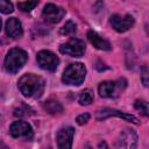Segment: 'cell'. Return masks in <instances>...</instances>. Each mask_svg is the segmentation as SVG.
Here are the masks:
<instances>
[{
	"instance_id": "obj_1",
	"label": "cell",
	"mask_w": 149,
	"mask_h": 149,
	"mask_svg": "<svg viewBox=\"0 0 149 149\" xmlns=\"http://www.w3.org/2000/svg\"><path fill=\"white\" fill-rule=\"evenodd\" d=\"M19 88L24 97L29 98H38L42 95L44 91V80L42 77L34 73L23 74L17 81Z\"/></svg>"
},
{
	"instance_id": "obj_2",
	"label": "cell",
	"mask_w": 149,
	"mask_h": 149,
	"mask_svg": "<svg viewBox=\"0 0 149 149\" xmlns=\"http://www.w3.org/2000/svg\"><path fill=\"white\" fill-rule=\"evenodd\" d=\"M28 55L23 49L13 48L5 57V69L10 73H16L27 62Z\"/></svg>"
},
{
	"instance_id": "obj_3",
	"label": "cell",
	"mask_w": 149,
	"mask_h": 149,
	"mask_svg": "<svg viewBox=\"0 0 149 149\" xmlns=\"http://www.w3.org/2000/svg\"><path fill=\"white\" fill-rule=\"evenodd\" d=\"M86 76V68L81 63H72L64 70L62 80L66 85H80Z\"/></svg>"
},
{
	"instance_id": "obj_4",
	"label": "cell",
	"mask_w": 149,
	"mask_h": 149,
	"mask_svg": "<svg viewBox=\"0 0 149 149\" xmlns=\"http://www.w3.org/2000/svg\"><path fill=\"white\" fill-rule=\"evenodd\" d=\"M126 86H127V80L121 78L113 81L100 83L98 91H99V94L104 98H116L126 88Z\"/></svg>"
},
{
	"instance_id": "obj_5",
	"label": "cell",
	"mask_w": 149,
	"mask_h": 149,
	"mask_svg": "<svg viewBox=\"0 0 149 149\" xmlns=\"http://www.w3.org/2000/svg\"><path fill=\"white\" fill-rule=\"evenodd\" d=\"M137 135L133 129L126 128L122 130L115 142L114 149H136Z\"/></svg>"
},
{
	"instance_id": "obj_6",
	"label": "cell",
	"mask_w": 149,
	"mask_h": 149,
	"mask_svg": "<svg viewBox=\"0 0 149 149\" xmlns=\"http://www.w3.org/2000/svg\"><path fill=\"white\" fill-rule=\"evenodd\" d=\"M59 51L62 54L69 55L71 57H80L85 52V43L81 40H79V38L72 37L68 42L61 44Z\"/></svg>"
},
{
	"instance_id": "obj_7",
	"label": "cell",
	"mask_w": 149,
	"mask_h": 149,
	"mask_svg": "<svg viewBox=\"0 0 149 149\" xmlns=\"http://www.w3.org/2000/svg\"><path fill=\"white\" fill-rule=\"evenodd\" d=\"M36 61L40 68L47 71H55L59 63L58 57L49 50H41L36 56Z\"/></svg>"
},
{
	"instance_id": "obj_8",
	"label": "cell",
	"mask_w": 149,
	"mask_h": 149,
	"mask_svg": "<svg viewBox=\"0 0 149 149\" xmlns=\"http://www.w3.org/2000/svg\"><path fill=\"white\" fill-rule=\"evenodd\" d=\"M9 134L15 139L24 140H30L34 135L31 126L24 121H14L9 127Z\"/></svg>"
},
{
	"instance_id": "obj_9",
	"label": "cell",
	"mask_w": 149,
	"mask_h": 149,
	"mask_svg": "<svg viewBox=\"0 0 149 149\" xmlns=\"http://www.w3.org/2000/svg\"><path fill=\"white\" fill-rule=\"evenodd\" d=\"M109 22L112 24V27L119 31V33H125L127 30H129L133 26H134V17L129 14H125V15H120V14H114L111 16Z\"/></svg>"
},
{
	"instance_id": "obj_10",
	"label": "cell",
	"mask_w": 149,
	"mask_h": 149,
	"mask_svg": "<svg viewBox=\"0 0 149 149\" xmlns=\"http://www.w3.org/2000/svg\"><path fill=\"white\" fill-rule=\"evenodd\" d=\"M65 15V10L59 7V6H56L54 3H47L44 6V9L42 12V16L45 21L50 22V23H57L59 22L63 16Z\"/></svg>"
},
{
	"instance_id": "obj_11",
	"label": "cell",
	"mask_w": 149,
	"mask_h": 149,
	"mask_svg": "<svg viewBox=\"0 0 149 149\" xmlns=\"http://www.w3.org/2000/svg\"><path fill=\"white\" fill-rule=\"evenodd\" d=\"M74 129L72 127H65L58 130L57 133V147L58 149H72Z\"/></svg>"
},
{
	"instance_id": "obj_12",
	"label": "cell",
	"mask_w": 149,
	"mask_h": 149,
	"mask_svg": "<svg viewBox=\"0 0 149 149\" xmlns=\"http://www.w3.org/2000/svg\"><path fill=\"white\" fill-rule=\"evenodd\" d=\"M108 116H118V118H121V119H125L127 121H130L133 123H139L137 119L132 115V114H127L125 112H120L118 109H113V108H104V109H100L97 114V119L98 120H104Z\"/></svg>"
},
{
	"instance_id": "obj_13",
	"label": "cell",
	"mask_w": 149,
	"mask_h": 149,
	"mask_svg": "<svg viewBox=\"0 0 149 149\" xmlns=\"http://www.w3.org/2000/svg\"><path fill=\"white\" fill-rule=\"evenodd\" d=\"M5 29H6V34L9 37H20L22 35V33H23L22 24H21V22L16 17L8 19L6 21Z\"/></svg>"
},
{
	"instance_id": "obj_14",
	"label": "cell",
	"mask_w": 149,
	"mask_h": 149,
	"mask_svg": "<svg viewBox=\"0 0 149 149\" xmlns=\"http://www.w3.org/2000/svg\"><path fill=\"white\" fill-rule=\"evenodd\" d=\"M87 38H88V41L91 42V44H92L94 48L99 49V50H111V49H112L111 43H109L107 40H105L104 37H101L100 35H98V34H97L95 31H93V30H90V31L87 33Z\"/></svg>"
},
{
	"instance_id": "obj_15",
	"label": "cell",
	"mask_w": 149,
	"mask_h": 149,
	"mask_svg": "<svg viewBox=\"0 0 149 149\" xmlns=\"http://www.w3.org/2000/svg\"><path fill=\"white\" fill-rule=\"evenodd\" d=\"M43 108L50 114H59L63 112V106L61 105V102H58L57 100H54V99H49V100L44 101Z\"/></svg>"
},
{
	"instance_id": "obj_16",
	"label": "cell",
	"mask_w": 149,
	"mask_h": 149,
	"mask_svg": "<svg viewBox=\"0 0 149 149\" xmlns=\"http://www.w3.org/2000/svg\"><path fill=\"white\" fill-rule=\"evenodd\" d=\"M78 100H79L80 105H90L93 101V92L90 88H86V90L81 91L80 94H79Z\"/></svg>"
},
{
	"instance_id": "obj_17",
	"label": "cell",
	"mask_w": 149,
	"mask_h": 149,
	"mask_svg": "<svg viewBox=\"0 0 149 149\" xmlns=\"http://www.w3.org/2000/svg\"><path fill=\"white\" fill-rule=\"evenodd\" d=\"M135 108L137 111H140V113L144 116H147L149 113H148V102L146 100H136L135 104H134Z\"/></svg>"
},
{
	"instance_id": "obj_18",
	"label": "cell",
	"mask_w": 149,
	"mask_h": 149,
	"mask_svg": "<svg viewBox=\"0 0 149 149\" xmlns=\"http://www.w3.org/2000/svg\"><path fill=\"white\" fill-rule=\"evenodd\" d=\"M74 33H76V24L72 21H68L61 29V34L63 35H72Z\"/></svg>"
},
{
	"instance_id": "obj_19",
	"label": "cell",
	"mask_w": 149,
	"mask_h": 149,
	"mask_svg": "<svg viewBox=\"0 0 149 149\" xmlns=\"http://www.w3.org/2000/svg\"><path fill=\"white\" fill-rule=\"evenodd\" d=\"M37 3H38L37 1H22L19 2L17 6L22 12H30L35 6H37Z\"/></svg>"
},
{
	"instance_id": "obj_20",
	"label": "cell",
	"mask_w": 149,
	"mask_h": 149,
	"mask_svg": "<svg viewBox=\"0 0 149 149\" xmlns=\"http://www.w3.org/2000/svg\"><path fill=\"white\" fill-rule=\"evenodd\" d=\"M0 12L3 14H9L13 12V3L6 0H0Z\"/></svg>"
},
{
	"instance_id": "obj_21",
	"label": "cell",
	"mask_w": 149,
	"mask_h": 149,
	"mask_svg": "<svg viewBox=\"0 0 149 149\" xmlns=\"http://www.w3.org/2000/svg\"><path fill=\"white\" fill-rule=\"evenodd\" d=\"M88 120H90V114H87V113H83V114L78 115L77 119H76V121H77L78 125H84V123H86Z\"/></svg>"
},
{
	"instance_id": "obj_22",
	"label": "cell",
	"mask_w": 149,
	"mask_h": 149,
	"mask_svg": "<svg viewBox=\"0 0 149 149\" xmlns=\"http://www.w3.org/2000/svg\"><path fill=\"white\" fill-rule=\"evenodd\" d=\"M147 77H148V70H147V66L144 65V66L142 68V81H143V85H144V86L148 85V79H147Z\"/></svg>"
},
{
	"instance_id": "obj_23",
	"label": "cell",
	"mask_w": 149,
	"mask_h": 149,
	"mask_svg": "<svg viewBox=\"0 0 149 149\" xmlns=\"http://www.w3.org/2000/svg\"><path fill=\"white\" fill-rule=\"evenodd\" d=\"M99 149H109V147L107 146V143L105 142V141H101L100 143H99V147H98Z\"/></svg>"
},
{
	"instance_id": "obj_24",
	"label": "cell",
	"mask_w": 149,
	"mask_h": 149,
	"mask_svg": "<svg viewBox=\"0 0 149 149\" xmlns=\"http://www.w3.org/2000/svg\"><path fill=\"white\" fill-rule=\"evenodd\" d=\"M0 149H9V148H8L3 142H1V141H0Z\"/></svg>"
},
{
	"instance_id": "obj_25",
	"label": "cell",
	"mask_w": 149,
	"mask_h": 149,
	"mask_svg": "<svg viewBox=\"0 0 149 149\" xmlns=\"http://www.w3.org/2000/svg\"><path fill=\"white\" fill-rule=\"evenodd\" d=\"M0 30H1V19H0Z\"/></svg>"
},
{
	"instance_id": "obj_26",
	"label": "cell",
	"mask_w": 149,
	"mask_h": 149,
	"mask_svg": "<svg viewBox=\"0 0 149 149\" xmlns=\"http://www.w3.org/2000/svg\"><path fill=\"white\" fill-rule=\"evenodd\" d=\"M85 149H91V148H90V147H86V148H85Z\"/></svg>"
},
{
	"instance_id": "obj_27",
	"label": "cell",
	"mask_w": 149,
	"mask_h": 149,
	"mask_svg": "<svg viewBox=\"0 0 149 149\" xmlns=\"http://www.w3.org/2000/svg\"><path fill=\"white\" fill-rule=\"evenodd\" d=\"M49 149H51V148H49Z\"/></svg>"
}]
</instances>
